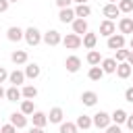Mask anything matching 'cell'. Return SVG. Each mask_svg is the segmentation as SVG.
Here are the masks:
<instances>
[{
	"mask_svg": "<svg viewBox=\"0 0 133 133\" xmlns=\"http://www.w3.org/2000/svg\"><path fill=\"white\" fill-rule=\"evenodd\" d=\"M23 39L27 42V46H37V44H42V31L37 29V27H27L25 29V33H23Z\"/></svg>",
	"mask_w": 133,
	"mask_h": 133,
	"instance_id": "cell-1",
	"label": "cell"
},
{
	"mask_svg": "<svg viewBox=\"0 0 133 133\" xmlns=\"http://www.w3.org/2000/svg\"><path fill=\"white\" fill-rule=\"evenodd\" d=\"M125 44H127V37L123 35V33H112L110 37H106V48L108 50H121V48H125Z\"/></svg>",
	"mask_w": 133,
	"mask_h": 133,
	"instance_id": "cell-2",
	"label": "cell"
},
{
	"mask_svg": "<svg viewBox=\"0 0 133 133\" xmlns=\"http://www.w3.org/2000/svg\"><path fill=\"white\" fill-rule=\"evenodd\" d=\"M42 42H44L46 46H58V44L62 42V35H60V31H56V29H48L46 33H42Z\"/></svg>",
	"mask_w": 133,
	"mask_h": 133,
	"instance_id": "cell-3",
	"label": "cell"
},
{
	"mask_svg": "<svg viewBox=\"0 0 133 133\" xmlns=\"http://www.w3.org/2000/svg\"><path fill=\"white\" fill-rule=\"evenodd\" d=\"M91 123H94V127H98V129H106L112 121H110V114H108V112L100 110V112H96V114L91 116Z\"/></svg>",
	"mask_w": 133,
	"mask_h": 133,
	"instance_id": "cell-4",
	"label": "cell"
},
{
	"mask_svg": "<svg viewBox=\"0 0 133 133\" xmlns=\"http://www.w3.org/2000/svg\"><path fill=\"white\" fill-rule=\"evenodd\" d=\"M60 44H62L66 50H77V48L81 46V35H77V33H66Z\"/></svg>",
	"mask_w": 133,
	"mask_h": 133,
	"instance_id": "cell-5",
	"label": "cell"
},
{
	"mask_svg": "<svg viewBox=\"0 0 133 133\" xmlns=\"http://www.w3.org/2000/svg\"><path fill=\"white\" fill-rule=\"evenodd\" d=\"M23 33H25V29H21V27L12 25V27H8V29H6V39H8V42H12V44H17V42H21V39H23Z\"/></svg>",
	"mask_w": 133,
	"mask_h": 133,
	"instance_id": "cell-6",
	"label": "cell"
},
{
	"mask_svg": "<svg viewBox=\"0 0 133 133\" xmlns=\"http://www.w3.org/2000/svg\"><path fill=\"white\" fill-rule=\"evenodd\" d=\"M71 27H73V33H77V35H85V33L89 31L87 19H75V21L71 23Z\"/></svg>",
	"mask_w": 133,
	"mask_h": 133,
	"instance_id": "cell-7",
	"label": "cell"
},
{
	"mask_svg": "<svg viewBox=\"0 0 133 133\" xmlns=\"http://www.w3.org/2000/svg\"><path fill=\"white\" fill-rule=\"evenodd\" d=\"M8 123H10V125H15L17 129H25L29 121H27V116H25L23 112H12V114H10V118H8Z\"/></svg>",
	"mask_w": 133,
	"mask_h": 133,
	"instance_id": "cell-8",
	"label": "cell"
},
{
	"mask_svg": "<svg viewBox=\"0 0 133 133\" xmlns=\"http://www.w3.org/2000/svg\"><path fill=\"white\" fill-rule=\"evenodd\" d=\"M102 15H104L108 21H114V19L121 15V10H118V6H116V4H110V2H108V4H104V6H102Z\"/></svg>",
	"mask_w": 133,
	"mask_h": 133,
	"instance_id": "cell-9",
	"label": "cell"
},
{
	"mask_svg": "<svg viewBox=\"0 0 133 133\" xmlns=\"http://www.w3.org/2000/svg\"><path fill=\"white\" fill-rule=\"evenodd\" d=\"M112 33H116V25H114V21H108V19H104V21L100 23V35H104V37H110Z\"/></svg>",
	"mask_w": 133,
	"mask_h": 133,
	"instance_id": "cell-10",
	"label": "cell"
},
{
	"mask_svg": "<svg viewBox=\"0 0 133 133\" xmlns=\"http://www.w3.org/2000/svg\"><path fill=\"white\" fill-rule=\"evenodd\" d=\"M64 66H66V71H69V73H77V71L81 69V58H79V56H75V54H71V56H66Z\"/></svg>",
	"mask_w": 133,
	"mask_h": 133,
	"instance_id": "cell-11",
	"label": "cell"
},
{
	"mask_svg": "<svg viewBox=\"0 0 133 133\" xmlns=\"http://www.w3.org/2000/svg\"><path fill=\"white\" fill-rule=\"evenodd\" d=\"M8 83H10V85H15V87L23 85V83H25V73H23V71H19V69L10 71V73H8Z\"/></svg>",
	"mask_w": 133,
	"mask_h": 133,
	"instance_id": "cell-12",
	"label": "cell"
},
{
	"mask_svg": "<svg viewBox=\"0 0 133 133\" xmlns=\"http://www.w3.org/2000/svg\"><path fill=\"white\" fill-rule=\"evenodd\" d=\"M62 118H64V112H62V108H60V106H54V108H50L48 123H52V125H60V123H62Z\"/></svg>",
	"mask_w": 133,
	"mask_h": 133,
	"instance_id": "cell-13",
	"label": "cell"
},
{
	"mask_svg": "<svg viewBox=\"0 0 133 133\" xmlns=\"http://www.w3.org/2000/svg\"><path fill=\"white\" fill-rule=\"evenodd\" d=\"M23 73H25V79H37V77L42 75V69H39L37 62H29Z\"/></svg>",
	"mask_w": 133,
	"mask_h": 133,
	"instance_id": "cell-14",
	"label": "cell"
},
{
	"mask_svg": "<svg viewBox=\"0 0 133 133\" xmlns=\"http://www.w3.org/2000/svg\"><path fill=\"white\" fill-rule=\"evenodd\" d=\"M114 73H116L118 79H129V77L133 75V69H131V64H127V62H118Z\"/></svg>",
	"mask_w": 133,
	"mask_h": 133,
	"instance_id": "cell-15",
	"label": "cell"
},
{
	"mask_svg": "<svg viewBox=\"0 0 133 133\" xmlns=\"http://www.w3.org/2000/svg\"><path fill=\"white\" fill-rule=\"evenodd\" d=\"M31 121H33V127L44 129V127L48 125V114H46V112H42V110H35V112L31 114Z\"/></svg>",
	"mask_w": 133,
	"mask_h": 133,
	"instance_id": "cell-16",
	"label": "cell"
},
{
	"mask_svg": "<svg viewBox=\"0 0 133 133\" xmlns=\"http://www.w3.org/2000/svg\"><path fill=\"white\" fill-rule=\"evenodd\" d=\"M118 33H123V35L133 33V19L131 17H121V21H118Z\"/></svg>",
	"mask_w": 133,
	"mask_h": 133,
	"instance_id": "cell-17",
	"label": "cell"
},
{
	"mask_svg": "<svg viewBox=\"0 0 133 133\" xmlns=\"http://www.w3.org/2000/svg\"><path fill=\"white\" fill-rule=\"evenodd\" d=\"M81 44H83L87 50H96V44H98V33H91V31H87V33L81 37Z\"/></svg>",
	"mask_w": 133,
	"mask_h": 133,
	"instance_id": "cell-18",
	"label": "cell"
},
{
	"mask_svg": "<svg viewBox=\"0 0 133 133\" xmlns=\"http://www.w3.org/2000/svg\"><path fill=\"white\" fill-rule=\"evenodd\" d=\"M81 102H83V106H96L98 104V94L96 91H91V89H87V91H83L81 94Z\"/></svg>",
	"mask_w": 133,
	"mask_h": 133,
	"instance_id": "cell-19",
	"label": "cell"
},
{
	"mask_svg": "<svg viewBox=\"0 0 133 133\" xmlns=\"http://www.w3.org/2000/svg\"><path fill=\"white\" fill-rule=\"evenodd\" d=\"M10 60H12V64H27V60H29V56H27V52L25 50H15L12 54H10Z\"/></svg>",
	"mask_w": 133,
	"mask_h": 133,
	"instance_id": "cell-20",
	"label": "cell"
},
{
	"mask_svg": "<svg viewBox=\"0 0 133 133\" xmlns=\"http://www.w3.org/2000/svg\"><path fill=\"white\" fill-rule=\"evenodd\" d=\"M58 19H60V23H73L75 21V10L69 6V8H60V12H58Z\"/></svg>",
	"mask_w": 133,
	"mask_h": 133,
	"instance_id": "cell-21",
	"label": "cell"
},
{
	"mask_svg": "<svg viewBox=\"0 0 133 133\" xmlns=\"http://www.w3.org/2000/svg\"><path fill=\"white\" fill-rule=\"evenodd\" d=\"M127 116H129V114H127V112H125L123 108H116V110H114V112L110 114V121H112L114 125H125Z\"/></svg>",
	"mask_w": 133,
	"mask_h": 133,
	"instance_id": "cell-22",
	"label": "cell"
},
{
	"mask_svg": "<svg viewBox=\"0 0 133 133\" xmlns=\"http://www.w3.org/2000/svg\"><path fill=\"white\" fill-rule=\"evenodd\" d=\"M75 125H77V129H83V131H87V129H91V127H94V123H91V116H87V114H81V116H77Z\"/></svg>",
	"mask_w": 133,
	"mask_h": 133,
	"instance_id": "cell-23",
	"label": "cell"
},
{
	"mask_svg": "<svg viewBox=\"0 0 133 133\" xmlns=\"http://www.w3.org/2000/svg\"><path fill=\"white\" fill-rule=\"evenodd\" d=\"M73 10H75V19H85V17H89V15H91L89 4H77Z\"/></svg>",
	"mask_w": 133,
	"mask_h": 133,
	"instance_id": "cell-24",
	"label": "cell"
},
{
	"mask_svg": "<svg viewBox=\"0 0 133 133\" xmlns=\"http://www.w3.org/2000/svg\"><path fill=\"white\" fill-rule=\"evenodd\" d=\"M85 60H87V64H89V66H98V64L102 62V54H100L98 50H89V52H87V56H85Z\"/></svg>",
	"mask_w": 133,
	"mask_h": 133,
	"instance_id": "cell-25",
	"label": "cell"
},
{
	"mask_svg": "<svg viewBox=\"0 0 133 133\" xmlns=\"http://www.w3.org/2000/svg\"><path fill=\"white\" fill-rule=\"evenodd\" d=\"M116 64H118V62H116L114 58H102V62H100L104 75H106V73H114V71H116Z\"/></svg>",
	"mask_w": 133,
	"mask_h": 133,
	"instance_id": "cell-26",
	"label": "cell"
},
{
	"mask_svg": "<svg viewBox=\"0 0 133 133\" xmlns=\"http://www.w3.org/2000/svg\"><path fill=\"white\" fill-rule=\"evenodd\" d=\"M87 77L91 79V81H100L102 77H104V71H102V66L98 64V66H89V71H87Z\"/></svg>",
	"mask_w": 133,
	"mask_h": 133,
	"instance_id": "cell-27",
	"label": "cell"
},
{
	"mask_svg": "<svg viewBox=\"0 0 133 133\" xmlns=\"http://www.w3.org/2000/svg\"><path fill=\"white\" fill-rule=\"evenodd\" d=\"M21 96H23L25 100H33V98L37 96V87H35V85H23Z\"/></svg>",
	"mask_w": 133,
	"mask_h": 133,
	"instance_id": "cell-28",
	"label": "cell"
},
{
	"mask_svg": "<svg viewBox=\"0 0 133 133\" xmlns=\"http://www.w3.org/2000/svg\"><path fill=\"white\" fill-rule=\"evenodd\" d=\"M23 96H21V89L19 87H15V85H10L8 89H6V100L8 102H17V100H21Z\"/></svg>",
	"mask_w": 133,
	"mask_h": 133,
	"instance_id": "cell-29",
	"label": "cell"
},
{
	"mask_svg": "<svg viewBox=\"0 0 133 133\" xmlns=\"http://www.w3.org/2000/svg\"><path fill=\"white\" fill-rule=\"evenodd\" d=\"M19 112H23L25 116H31L33 112H35V106H33V100H23L21 102V110Z\"/></svg>",
	"mask_w": 133,
	"mask_h": 133,
	"instance_id": "cell-30",
	"label": "cell"
},
{
	"mask_svg": "<svg viewBox=\"0 0 133 133\" xmlns=\"http://www.w3.org/2000/svg\"><path fill=\"white\" fill-rule=\"evenodd\" d=\"M116 6H118V10L125 12V15H131V12H133V0H118Z\"/></svg>",
	"mask_w": 133,
	"mask_h": 133,
	"instance_id": "cell-31",
	"label": "cell"
},
{
	"mask_svg": "<svg viewBox=\"0 0 133 133\" xmlns=\"http://www.w3.org/2000/svg\"><path fill=\"white\" fill-rule=\"evenodd\" d=\"M58 131H60V133H77L79 129H77V125H75V123H71V121H62Z\"/></svg>",
	"mask_w": 133,
	"mask_h": 133,
	"instance_id": "cell-32",
	"label": "cell"
},
{
	"mask_svg": "<svg viewBox=\"0 0 133 133\" xmlns=\"http://www.w3.org/2000/svg\"><path fill=\"white\" fill-rule=\"evenodd\" d=\"M127 54H129V50L121 48V50H116V56H114V60H116V62H125V60H127Z\"/></svg>",
	"mask_w": 133,
	"mask_h": 133,
	"instance_id": "cell-33",
	"label": "cell"
},
{
	"mask_svg": "<svg viewBox=\"0 0 133 133\" xmlns=\"http://www.w3.org/2000/svg\"><path fill=\"white\" fill-rule=\"evenodd\" d=\"M0 133H17V127H15V125H10V123H6V125H2V127H0Z\"/></svg>",
	"mask_w": 133,
	"mask_h": 133,
	"instance_id": "cell-34",
	"label": "cell"
},
{
	"mask_svg": "<svg viewBox=\"0 0 133 133\" xmlns=\"http://www.w3.org/2000/svg\"><path fill=\"white\" fill-rule=\"evenodd\" d=\"M106 133H121V125H114V123H110L106 129H104Z\"/></svg>",
	"mask_w": 133,
	"mask_h": 133,
	"instance_id": "cell-35",
	"label": "cell"
},
{
	"mask_svg": "<svg viewBox=\"0 0 133 133\" xmlns=\"http://www.w3.org/2000/svg\"><path fill=\"white\" fill-rule=\"evenodd\" d=\"M125 100H127V102H131V104H133V85H131V87H127V89H125Z\"/></svg>",
	"mask_w": 133,
	"mask_h": 133,
	"instance_id": "cell-36",
	"label": "cell"
},
{
	"mask_svg": "<svg viewBox=\"0 0 133 133\" xmlns=\"http://www.w3.org/2000/svg\"><path fill=\"white\" fill-rule=\"evenodd\" d=\"M4 81H8V71H6L4 66H0V85H2Z\"/></svg>",
	"mask_w": 133,
	"mask_h": 133,
	"instance_id": "cell-37",
	"label": "cell"
},
{
	"mask_svg": "<svg viewBox=\"0 0 133 133\" xmlns=\"http://www.w3.org/2000/svg\"><path fill=\"white\" fill-rule=\"evenodd\" d=\"M71 2H73V0H56V6H58V8H69Z\"/></svg>",
	"mask_w": 133,
	"mask_h": 133,
	"instance_id": "cell-38",
	"label": "cell"
},
{
	"mask_svg": "<svg viewBox=\"0 0 133 133\" xmlns=\"http://www.w3.org/2000/svg\"><path fill=\"white\" fill-rule=\"evenodd\" d=\"M8 6H10V2H8V0H0V12H6V10H8Z\"/></svg>",
	"mask_w": 133,
	"mask_h": 133,
	"instance_id": "cell-39",
	"label": "cell"
},
{
	"mask_svg": "<svg viewBox=\"0 0 133 133\" xmlns=\"http://www.w3.org/2000/svg\"><path fill=\"white\" fill-rule=\"evenodd\" d=\"M125 125H127V129H129V131H133V114H129V116H127Z\"/></svg>",
	"mask_w": 133,
	"mask_h": 133,
	"instance_id": "cell-40",
	"label": "cell"
},
{
	"mask_svg": "<svg viewBox=\"0 0 133 133\" xmlns=\"http://www.w3.org/2000/svg\"><path fill=\"white\" fill-rule=\"evenodd\" d=\"M125 62L133 66V50H129V54H127V60H125Z\"/></svg>",
	"mask_w": 133,
	"mask_h": 133,
	"instance_id": "cell-41",
	"label": "cell"
},
{
	"mask_svg": "<svg viewBox=\"0 0 133 133\" xmlns=\"http://www.w3.org/2000/svg\"><path fill=\"white\" fill-rule=\"evenodd\" d=\"M29 133H46V131H44V129H39V127H31V129H29Z\"/></svg>",
	"mask_w": 133,
	"mask_h": 133,
	"instance_id": "cell-42",
	"label": "cell"
},
{
	"mask_svg": "<svg viewBox=\"0 0 133 133\" xmlns=\"http://www.w3.org/2000/svg\"><path fill=\"white\" fill-rule=\"evenodd\" d=\"M2 98H6V89L0 85V100H2Z\"/></svg>",
	"mask_w": 133,
	"mask_h": 133,
	"instance_id": "cell-43",
	"label": "cell"
},
{
	"mask_svg": "<svg viewBox=\"0 0 133 133\" xmlns=\"http://www.w3.org/2000/svg\"><path fill=\"white\" fill-rule=\"evenodd\" d=\"M73 2H77V4H87V0H73Z\"/></svg>",
	"mask_w": 133,
	"mask_h": 133,
	"instance_id": "cell-44",
	"label": "cell"
},
{
	"mask_svg": "<svg viewBox=\"0 0 133 133\" xmlns=\"http://www.w3.org/2000/svg\"><path fill=\"white\" fill-rule=\"evenodd\" d=\"M129 48H131V50H133V37H131V39H129Z\"/></svg>",
	"mask_w": 133,
	"mask_h": 133,
	"instance_id": "cell-45",
	"label": "cell"
},
{
	"mask_svg": "<svg viewBox=\"0 0 133 133\" xmlns=\"http://www.w3.org/2000/svg\"><path fill=\"white\" fill-rule=\"evenodd\" d=\"M108 2H110V4H116V2H118V0H108Z\"/></svg>",
	"mask_w": 133,
	"mask_h": 133,
	"instance_id": "cell-46",
	"label": "cell"
},
{
	"mask_svg": "<svg viewBox=\"0 0 133 133\" xmlns=\"http://www.w3.org/2000/svg\"><path fill=\"white\" fill-rule=\"evenodd\" d=\"M8 2H19V0H8Z\"/></svg>",
	"mask_w": 133,
	"mask_h": 133,
	"instance_id": "cell-47",
	"label": "cell"
},
{
	"mask_svg": "<svg viewBox=\"0 0 133 133\" xmlns=\"http://www.w3.org/2000/svg\"><path fill=\"white\" fill-rule=\"evenodd\" d=\"M131 19H133V12H131Z\"/></svg>",
	"mask_w": 133,
	"mask_h": 133,
	"instance_id": "cell-48",
	"label": "cell"
},
{
	"mask_svg": "<svg viewBox=\"0 0 133 133\" xmlns=\"http://www.w3.org/2000/svg\"><path fill=\"white\" fill-rule=\"evenodd\" d=\"M0 127H2V123H0Z\"/></svg>",
	"mask_w": 133,
	"mask_h": 133,
	"instance_id": "cell-49",
	"label": "cell"
}]
</instances>
